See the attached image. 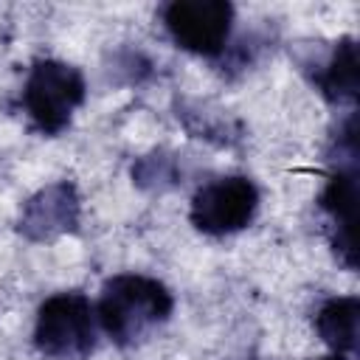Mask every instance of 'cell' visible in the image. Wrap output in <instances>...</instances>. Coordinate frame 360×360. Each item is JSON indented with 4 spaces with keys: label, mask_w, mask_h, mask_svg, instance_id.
<instances>
[{
    "label": "cell",
    "mask_w": 360,
    "mask_h": 360,
    "mask_svg": "<svg viewBox=\"0 0 360 360\" xmlns=\"http://www.w3.org/2000/svg\"><path fill=\"white\" fill-rule=\"evenodd\" d=\"M172 309L174 295L163 281L143 273H118L104 281L96 318L112 343L135 346L166 323Z\"/></svg>",
    "instance_id": "cell-1"
},
{
    "label": "cell",
    "mask_w": 360,
    "mask_h": 360,
    "mask_svg": "<svg viewBox=\"0 0 360 360\" xmlns=\"http://www.w3.org/2000/svg\"><path fill=\"white\" fill-rule=\"evenodd\" d=\"M163 22L172 39L200 56H219L233 25L228 0H174L163 8Z\"/></svg>",
    "instance_id": "cell-6"
},
{
    "label": "cell",
    "mask_w": 360,
    "mask_h": 360,
    "mask_svg": "<svg viewBox=\"0 0 360 360\" xmlns=\"http://www.w3.org/2000/svg\"><path fill=\"white\" fill-rule=\"evenodd\" d=\"M259 211V188L250 177L231 174L205 183L194 200L188 219L208 236H225L248 228Z\"/></svg>",
    "instance_id": "cell-5"
},
{
    "label": "cell",
    "mask_w": 360,
    "mask_h": 360,
    "mask_svg": "<svg viewBox=\"0 0 360 360\" xmlns=\"http://www.w3.org/2000/svg\"><path fill=\"white\" fill-rule=\"evenodd\" d=\"M34 346L51 360H87L96 349V307L84 292H56L42 301Z\"/></svg>",
    "instance_id": "cell-2"
},
{
    "label": "cell",
    "mask_w": 360,
    "mask_h": 360,
    "mask_svg": "<svg viewBox=\"0 0 360 360\" xmlns=\"http://www.w3.org/2000/svg\"><path fill=\"white\" fill-rule=\"evenodd\" d=\"M321 360H346V354H335V352H332L329 357H321Z\"/></svg>",
    "instance_id": "cell-11"
},
{
    "label": "cell",
    "mask_w": 360,
    "mask_h": 360,
    "mask_svg": "<svg viewBox=\"0 0 360 360\" xmlns=\"http://www.w3.org/2000/svg\"><path fill=\"white\" fill-rule=\"evenodd\" d=\"M357 318L360 298L338 295L321 304V309L315 312V329L335 354H352L357 349Z\"/></svg>",
    "instance_id": "cell-8"
},
{
    "label": "cell",
    "mask_w": 360,
    "mask_h": 360,
    "mask_svg": "<svg viewBox=\"0 0 360 360\" xmlns=\"http://www.w3.org/2000/svg\"><path fill=\"white\" fill-rule=\"evenodd\" d=\"M180 172H177V158L169 152H149L143 158L135 160L132 166V180L135 186L146 188V191H163L172 188L177 183Z\"/></svg>",
    "instance_id": "cell-10"
},
{
    "label": "cell",
    "mask_w": 360,
    "mask_h": 360,
    "mask_svg": "<svg viewBox=\"0 0 360 360\" xmlns=\"http://www.w3.org/2000/svg\"><path fill=\"white\" fill-rule=\"evenodd\" d=\"M82 214L79 191L70 180H56L31 194L17 219V231L31 242H51L62 233L76 231Z\"/></svg>",
    "instance_id": "cell-7"
},
{
    "label": "cell",
    "mask_w": 360,
    "mask_h": 360,
    "mask_svg": "<svg viewBox=\"0 0 360 360\" xmlns=\"http://www.w3.org/2000/svg\"><path fill=\"white\" fill-rule=\"evenodd\" d=\"M321 208L329 214L335 233L332 248L338 259L354 270L357 248H354V225H357V118L352 115L338 135V163L335 172L321 191Z\"/></svg>",
    "instance_id": "cell-4"
},
{
    "label": "cell",
    "mask_w": 360,
    "mask_h": 360,
    "mask_svg": "<svg viewBox=\"0 0 360 360\" xmlns=\"http://www.w3.org/2000/svg\"><path fill=\"white\" fill-rule=\"evenodd\" d=\"M321 93L329 101H354L357 98V45L352 37L335 42L329 59L315 73Z\"/></svg>",
    "instance_id": "cell-9"
},
{
    "label": "cell",
    "mask_w": 360,
    "mask_h": 360,
    "mask_svg": "<svg viewBox=\"0 0 360 360\" xmlns=\"http://www.w3.org/2000/svg\"><path fill=\"white\" fill-rule=\"evenodd\" d=\"M84 93L87 84L79 68L59 59H37L22 87V107L39 132L59 135L84 101Z\"/></svg>",
    "instance_id": "cell-3"
}]
</instances>
